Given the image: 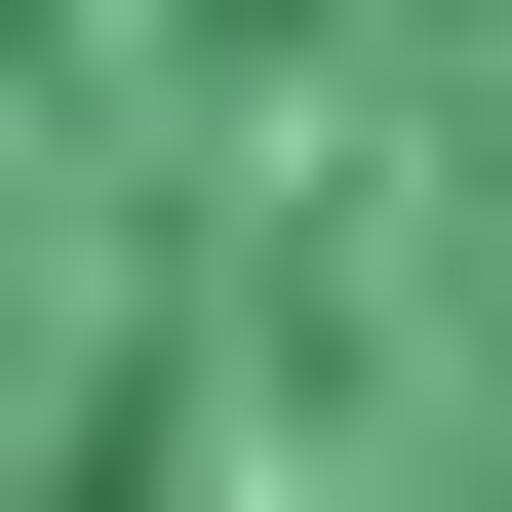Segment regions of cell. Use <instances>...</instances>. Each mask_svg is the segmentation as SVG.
<instances>
[{"label": "cell", "instance_id": "obj_1", "mask_svg": "<svg viewBox=\"0 0 512 512\" xmlns=\"http://www.w3.org/2000/svg\"><path fill=\"white\" fill-rule=\"evenodd\" d=\"M0 512H512V0H0Z\"/></svg>", "mask_w": 512, "mask_h": 512}]
</instances>
